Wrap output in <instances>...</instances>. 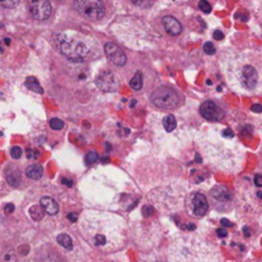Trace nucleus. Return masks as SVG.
<instances>
[{
	"label": "nucleus",
	"instance_id": "f257e3e1",
	"mask_svg": "<svg viewBox=\"0 0 262 262\" xmlns=\"http://www.w3.org/2000/svg\"><path fill=\"white\" fill-rule=\"evenodd\" d=\"M88 242L97 248H113L121 238V224L112 223V217L105 215H88L82 223Z\"/></svg>",
	"mask_w": 262,
	"mask_h": 262
},
{
	"label": "nucleus",
	"instance_id": "f03ea898",
	"mask_svg": "<svg viewBox=\"0 0 262 262\" xmlns=\"http://www.w3.org/2000/svg\"><path fill=\"white\" fill-rule=\"evenodd\" d=\"M215 247L200 238L185 236L171 247L170 262H219Z\"/></svg>",
	"mask_w": 262,
	"mask_h": 262
},
{
	"label": "nucleus",
	"instance_id": "7ed1b4c3",
	"mask_svg": "<svg viewBox=\"0 0 262 262\" xmlns=\"http://www.w3.org/2000/svg\"><path fill=\"white\" fill-rule=\"evenodd\" d=\"M55 42L59 52L72 62H81L89 54V47L79 37L72 36L67 32H60L55 36Z\"/></svg>",
	"mask_w": 262,
	"mask_h": 262
},
{
	"label": "nucleus",
	"instance_id": "20e7f679",
	"mask_svg": "<svg viewBox=\"0 0 262 262\" xmlns=\"http://www.w3.org/2000/svg\"><path fill=\"white\" fill-rule=\"evenodd\" d=\"M74 7L80 16L90 21H98L105 13L103 0H74Z\"/></svg>",
	"mask_w": 262,
	"mask_h": 262
},
{
	"label": "nucleus",
	"instance_id": "39448f33",
	"mask_svg": "<svg viewBox=\"0 0 262 262\" xmlns=\"http://www.w3.org/2000/svg\"><path fill=\"white\" fill-rule=\"evenodd\" d=\"M150 99H152L153 104L157 105L158 108H163V110H172V108L178 107L180 103V97L178 93L168 86H161L156 89Z\"/></svg>",
	"mask_w": 262,
	"mask_h": 262
},
{
	"label": "nucleus",
	"instance_id": "423d86ee",
	"mask_svg": "<svg viewBox=\"0 0 262 262\" xmlns=\"http://www.w3.org/2000/svg\"><path fill=\"white\" fill-rule=\"evenodd\" d=\"M238 80L243 89L254 90L258 85V71L254 66L244 64L241 70H238Z\"/></svg>",
	"mask_w": 262,
	"mask_h": 262
},
{
	"label": "nucleus",
	"instance_id": "0eeeda50",
	"mask_svg": "<svg viewBox=\"0 0 262 262\" xmlns=\"http://www.w3.org/2000/svg\"><path fill=\"white\" fill-rule=\"evenodd\" d=\"M29 9L37 21H45L52 14V4L49 0H29Z\"/></svg>",
	"mask_w": 262,
	"mask_h": 262
},
{
	"label": "nucleus",
	"instance_id": "6e6552de",
	"mask_svg": "<svg viewBox=\"0 0 262 262\" xmlns=\"http://www.w3.org/2000/svg\"><path fill=\"white\" fill-rule=\"evenodd\" d=\"M191 206V212L196 217H201V216H205L208 211V202L207 198H206L205 194L202 193H194L191 195L190 201Z\"/></svg>",
	"mask_w": 262,
	"mask_h": 262
},
{
	"label": "nucleus",
	"instance_id": "1a4fd4ad",
	"mask_svg": "<svg viewBox=\"0 0 262 262\" xmlns=\"http://www.w3.org/2000/svg\"><path fill=\"white\" fill-rule=\"evenodd\" d=\"M201 115L208 121H220L224 118V111L212 100H207L201 105Z\"/></svg>",
	"mask_w": 262,
	"mask_h": 262
},
{
	"label": "nucleus",
	"instance_id": "9d476101",
	"mask_svg": "<svg viewBox=\"0 0 262 262\" xmlns=\"http://www.w3.org/2000/svg\"><path fill=\"white\" fill-rule=\"evenodd\" d=\"M97 85L98 88L103 90V92H116L118 88V82L117 79H116L115 75L110 71H103L102 74L98 76L97 79Z\"/></svg>",
	"mask_w": 262,
	"mask_h": 262
},
{
	"label": "nucleus",
	"instance_id": "9b49d317",
	"mask_svg": "<svg viewBox=\"0 0 262 262\" xmlns=\"http://www.w3.org/2000/svg\"><path fill=\"white\" fill-rule=\"evenodd\" d=\"M104 52L107 57L111 59V62L115 63L116 66H123L126 60H127L123 50L115 42H107L104 47Z\"/></svg>",
	"mask_w": 262,
	"mask_h": 262
},
{
	"label": "nucleus",
	"instance_id": "f8f14e48",
	"mask_svg": "<svg viewBox=\"0 0 262 262\" xmlns=\"http://www.w3.org/2000/svg\"><path fill=\"white\" fill-rule=\"evenodd\" d=\"M162 24H163V27H165L166 32L170 34L171 36H178V35H180L181 31H183V26H181V24L172 16L163 17Z\"/></svg>",
	"mask_w": 262,
	"mask_h": 262
},
{
	"label": "nucleus",
	"instance_id": "ddd939ff",
	"mask_svg": "<svg viewBox=\"0 0 262 262\" xmlns=\"http://www.w3.org/2000/svg\"><path fill=\"white\" fill-rule=\"evenodd\" d=\"M211 195H212L215 200L220 201V202H226V201H230L231 198H233L230 190H229L226 186L223 185L215 186V188L211 190Z\"/></svg>",
	"mask_w": 262,
	"mask_h": 262
},
{
	"label": "nucleus",
	"instance_id": "4468645a",
	"mask_svg": "<svg viewBox=\"0 0 262 262\" xmlns=\"http://www.w3.org/2000/svg\"><path fill=\"white\" fill-rule=\"evenodd\" d=\"M40 203H41L44 212L49 213V215H57L58 211H59V206H58V203L53 200L52 196H42Z\"/></svg>",
	"mask_w": 262,
	"mask_h": 262
},
{
	"label": "nucleus",
	"instance_id": "2eb2a0df",
	"mask_svg": "<svg viewBox=\"0 0 262 262\" xmlns=\"http://www.w3.org/2000/svg\"><path fill=\"white\" fill-rule=\"evenodd\" d=\"M25 173L27 178L32 179V180H39L42 176V167L39 165H31L26 168Z\"/></svg>",
	"mask_w": 262,
	"mask_h": 262
},
{
	"label": "nucleus",
	"instance_id": "dca6fc26",
	"mask_svg": "<svg viewBox=\"0 0 262 262\" xmlns=\"http://www.w3.org/2000/svg\"><path fill=\"white\" fill-rule=\"evenodd\" d=\"M7 181L9 183V185L17 188L21 184V173H19V171L16 170V168L7 171Z\"/></svg>",
	"mask_w": 262,
	"mask_h": 262
},
{
	"label": "nucleus",
	"instance_id": "f3484780",
	"mask_svg": "<svg viewBox=\"0 0 262 262\" xmlns=\"http://www.w3.org/2000/svg\"><path fill=\"white\" fill-rule=\"evenodd\" d=\"M57 242L66 249H72L74 248V242H72V238L67 234H59L57 236Z\"/></svg>",
	"mask_w": 262,
	"mask_h": 262
},
{
	"label": "nucleus",
	"instance_id": "a211bd4d",
	"mask_svg": "<svg viewBox=\"0 0 262 262\" xmlns=\"http://www.w3.org/2000/svg\"><path fill=\"white\" fill-rule=\"evenodd\" d=\"M26 86L29 88L30 90H32V92L39 93V94H42V93H44L42 88L40 86L39 81H37L35 77H27V79H26Z\"/></svg>",
	"mask_w": 262,
	"mask_h": 262
},
{
	"label": "nucleus",
	"instance_id": "6ab92c4d",
	"mask_svg": "<svg viewBox=\"0 0 262 262\" xmlns=\"http://www.w3.org/2000/svg\"><path fill=\"white\" fill-rule=\"evenodd\" d=\"M176 125H178V122H176V118L173 117L172 115H168L163 118V127H165V130L168 131V133L175 130Z\"/></svg>",
	"mask_w": 262,
	"mask_h": 262
},
{
	"label": "nucleus",
	"instance_id": "aec40b11",
	"mask_svg": "<svg viewBox=\"0 0 262 262\" xmlns=\"http://www.w3.org/2000/svg\"><path fill=\"white\" fill-rule=\"evenodd\" d=\"M30 216H31L32 220L40 221L42 217H44V210H42L41 206H32L30 208Z\"/></svg>",
	"mask_w": 262,
	"mask_h": 262
},
{
	"label": "nucleus",
	"instance_id": "412c9836",
	"mask_svg": "<svg viewBox=\"0 0 262 262\" xmlns=\"http://www.w3.org/2000/svg\"><path fill=\"white\" fill-rule=\"evenodd\" d=\"M130 86L133 88V89H134V90H140V89H142V86H143V76H142V74H140V72H137V74H135V76L133 77V79H131Z\"/></svg>",
	"mask_w": 262,
	"mask_h": 262
},
{
	"label": "nucleus",
	"instance_id": "4be33fe9",
	"mask_svg": "<svg viewBox=\"0 0 262 262\" xmlns=\"http://www.w3.org/2000/svg\"><path fill=\"white\" fill-rule=\"evenodd\" d=\"M98 160H99V156H98V153L95 152H89L86 156H85V163H86L88 166L93 165V163L97 162Z\"/></svg>",
	"mask_w": 262,
	"mask_h": 262
},
{
	"label": "nucleus",
	"instance_id": "5701e85b",
	"mask_svg": "<svg viewBox=\"0 0 262 262\" xmlns=\"http://www.w3.org/2000/svg\"><path fill=\"white\" fill-rule=\"evenodd\" d=\"M130 2L140 8H149L152 6V0H130Z\"/></svg>",
	"mask_w": 262,
	"mask_h": 262
},
{
	"label": "nucleus",
	"instance_id": "b1692460",
	"mask_svg": "<svg viewBox=\"0 0 262 262\" xmlns=\"http://www.w3.org/2000/svg\"><path fill=\"white\" fill-rule=\"evenodd\" d=\"M63 126H64V123H63V121L59 120V118H52V120H50V127H52L53 130H60V128H63Z\"/></svg>",
	"mask_w": 262,
	"mask_h": 262
},
{
	"label": "nucleus",
	"instance_id": "393cba45",
	"mask_svg": "<svg viewBox=\"0 0 262 262\" xmlns=\"http://www.w3.org/2000/svg\"><path fill=\"white\" fill-rule=\"evenodd\" d=\"M200 9L203 12V13H211L212 8H211V4L208 3L207 0H201L200 2Z\"/></svg>",
	"mask_w": 262,
	"mask_h": 262
},
{
	"label": "nucleus",
	"instance_id": "a878e982",
	"mask_svg": "<svg viewBox=\"0 0 262 262\" xmlns=\"http://www.w3.org/2000/svg\"><path fill=\"white\" fill-rule=\"evenodd\" d=\"M0 4L6 8H14L19 4V0H0Z\"/></svg>",
	"mask_w": 262,
	"mask_h": 262
},
{
	"label": "nucleus",
	"instance_id": "bb28decb",
	"mask_svg": "<svg viewBox=\"0 0 262 262\" xmlns=\"http://www.w3.org/2000/svg\"><path fill=\"white\" fill-rule=\"evenodd\" d=\"M3 262H17V256L14 251H8L6 254H4Z\"/></svg>",
	"mask_w": 262,
	"mask_h": 262
},
{
	"label": "nucleus",
	"instance_id": "cd10ccee",
	"mask_svg": "<svg viewBox=\"0 0 262 262\" xmlns=\"http://www.w3.org/2000/svg\"><path fill=\"white\" fill-rule=\"evenodd\" d=\"M203 52L208 55H212V54H215L216 49H215V47H213L212 42H206V44L203 45Z\"/></svg>",
	"mask_w": 262,
	"mask_h": 262
},
{
	"label": "nucleus",
	"instance_id": "c85d7f7f",
	"mask_svg": "<svg viewBox=\"0 0 262 262\" xmlns=\"http://www.w3.org/2000/svg\"><path fill=\"white\" fill-rule=\"evenodd\" d=\"M11 156L14 158V160H18L22 156V149L19 147H13L11 149Z\"/></svg>",
	"mask_w": 262,
	"mask_h": 262
},
{
	"label": "nucleus",
	"instance_id": "c756f323",
	"mask_svg": "<svg viewBox=\"0 0 262 262\" xmlns=\"http://www.w3.org/2000/svg\"><path fill=\"white\" fill-rule=\"evenodd\" d=\"M142 210H143V215H144L145 217H148V216H152L153 212H155V210L152 208V206H144Z\"/></svg>",
	"mask_w": 262,
	"mask_h": 262
},
{
	"label": "nucleus",
	"instance_id": "7c9ffc66",
	"mask_svg": "<svg viewBox=\"0 0 262 262\" xmlns=\"http://www.w3.org/2000/svg\"><path fill=\"white\" fill-rule=\"evenodd\" d=\"M37 157H39V152H37V150L27 149V158H29V160H36Z\"/></svg>",
	"mask_w": 262,
	"mask_h": 262
},
{
	"label": "nucleus",
	"instance_id": "2f4dec72",
	"mask_svg": "<svg viewBox=\"0 0 262 262\" xmlns=\"http://www.w3.org/2000/svg\"><path fill=\"white\" fill-rule=\"evenodd\" d=\"M223 137L231 139V138H234V131L230 128H225V130H223Z\"/></svg>",
	"mask_w": 262,
	"mask_h": 262
},
{
	"label": "nucleus",
	"instance_id": "473e14b6",
	"mask_svg": "<svg viewBox=\"0 0 262 262\" xmlns=\"http://www.w3.org/2000/svg\"><path fill=\"white\" fill-rule=\"evenodd\" d=\"M4 211H6L7 215H9V213H13V211H14V205H13V203H8V205H7L6 207H4Z\"/></svg>",
	"mask_w": 262,
	"mask_h": 262
},
{
	"label": "nucleus",
	"instance_id": "72a5a7b5",
	"mask_svg": "<svg viewBox=\"0 0 262 262\" xmlns=\"http://www.w3.org/2000/svg\"><path fill=\"white\" fill-rule=\"evenodd\" d=\"M213 39H216V40H223V39H224V34L220 31V30H216V31L213 32Z\"/></svg>",
	"mask_w": 262,
	"mask_h": 262
},
{
	"label": "nucleus",
	"instance_id": "f704fd0d",
	"mask_svg": "<svg viewBox=\"0 0 262 262\" xmlns=\"http://www.w3.org/2000/svg\"><path fill=\"white\" fill-rule=\"evenodd\" d=\"M254 184L259 188H262V175H256L254 176Z\"/></svg>",
	"mask_w": 262,
	"mask_h": 262
},
{
	"label": "nucleus",
	"instance_id": "c9c22d12",
	"mask_svg": "<svg viewBox=\"0 0 262 262\" xmlns=\"http://www.w3.org/2000/svg\"><path fill=\"white\" fill-rule=\"evenodd\" d=\"M216 233H217V235L220 236V238H225V236L228 235V231H226L224 228L217 229V231H216Z\"/></svg>",
	"mask_w": 262,
	"mask_h": 262
},
{
	"label": "nucleus",
	"instance_id": "e433bc0d",
	"mask_svg": "<svg viewBox=\"0 0 262 262\" xmlns=\"http://www.w3.org/2000/svg\"><path fill=\"white\" fill-rule=\"evenodd\" d=\"M67 219H69L70 221H71V223H76L77 221V219H79V216H77V213H70L69 216H67Z\"/></svg>",
	"mask_w": 262,
	"mask_h": 262
},
{
	"label": "nucleus",
	"instance_id": "4c0bfd02",
	"mask_svg": "<svg viewBox=\"0 0 262 262\" xmlns=\"http://www.w3.org/2000/svg\"><path fill=\"white\" fill-rule=\"evenodd\" d=\"M251 110L256 113H261L262 112V105L261 104H253L251 107Z\"/></svg>",
	"mask_w": 262,
	"mask_h": 262
},
{
	"label": "nucleus",
	"instance_id": "58836bf2",
	"mask_svg": "<svg viewBox=\"0 0 262 262\" xmlns=\"http://www.w3.org/2000/svg\"><path fill=\"white\" fill-rule=\"evenodd\" d=\"M221 224H223V226H226V228H230V226H233V224H231L229 220H226V219H223V220H221Z\"/></svg>",
	"mask_w": 262,
	"mask_h": 262
},
{
	"label": "nucleus",
	"instance_id": "ea45409f",
	"mask_svg": "<svg viewBox=\"0 0 262 262\" xmlns=\"http://www.w3.org/2000/svg\"><path fill=\"white\" fill-rule=\"evenodd\" d=\"M62 181H63V184H64V185H67V186H72V180H67V179L63 178V179H62Z\"/></svg>",
	"mask_w": 262,
	"mask_h": 262
},
{
	"label": "nucleus",
	"instance_id": "a19ab883",
	"mask_svg": "<svg viewBox=\"0 0 262 262\" xmlns=\"http://www.w3.org/2000/svg\"><path fill=\"white\" fill-rule=\"evenodd\" d=\"M243 233H244V235H246V236H247V238H248V236H249V235H251V230H249V229H248V228H247V226H246V228H244V229H243Z\"/></svg>",
	"mask_w": 262,
	"mask_h": 262
},
{
	"label": "nucleus",
	"instance_id": "79ce46f5",
	"mask_svg": "<svg viewBox=\"0 0 262 262\" xmlns=\"http://www.w3.org/2000/svg\"><path fill=\"white\" fill-rule=\"evenodd\" d=\"M186 229H188V230H194V229H195V225H193V224H189V225L186 226Z\"/></svg>",
	"mask_w": 262,
	"mask_h": 262
},
{
	"label": "nucleus",
	"instance_id": "37998d69",
	"mask_svg": "<svg viewBox=\"0 0 262 262\" xmlns=\"http://www.w3.org/2000/svg\"><path fill=\"white\" fill-rule=\"evenodd\" d=\"M257 196H258L259 200H262V189H259V190L257 191Z\"/></svg>",
	"mask_w": 262,
	"mask_h": 262
},
{
	"label": "nucleus",
	"instance_id": "c03bdc74",
	"mask_svg": "<svg viewBox=\"0 0 262 262\" xmlns=\"http://www.w3.org/2000/svg\"><path fill=\"white\" fill-rule=\"evenodd\" d=\"M195 161H196V163H201V162H202V161H201L200 155H196V156H195Z\"/></svg>",
	"mask_w": 262,
	"mask_h": 262
},
{
	"label": "nucleus",
	"instance_id": "a18cd8bd",
	"mask_svg": "<svg viewBox=\"0 0 262 262\" xmlns=\"http://www.w3.org/2000/svg\"><path fill=\"white\" fill-rule=\"evenodd\" d=\"M4 42H6L7 45H9L11 44V39H9V37H6V39H4Z\"/></svg>",
	"mask_w": 262,
	"mask_h": 262
}]
</instances>
